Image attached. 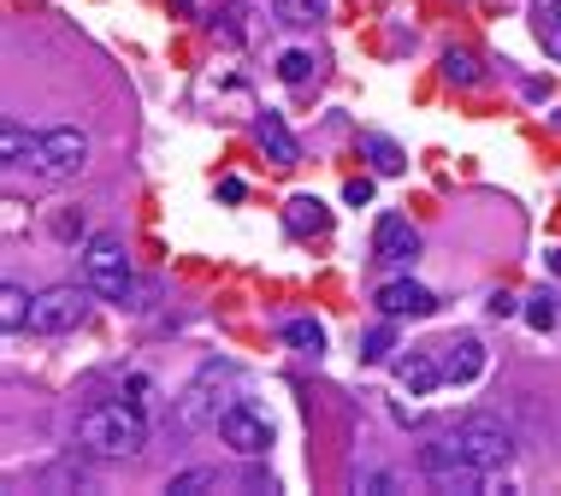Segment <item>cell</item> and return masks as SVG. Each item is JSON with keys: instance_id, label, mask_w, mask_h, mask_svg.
<instances>
[{"instance_id": "cell-1", "label": "cell", "mask_w": 561, "mask_h": 496, "mask_svg": "<svg viewBox=\"0 0 561 496\" xmlns=\"http://www.w3.org/2000/svg\"><path fill=\"white\" fill-rule=\"evenodd\" d=\"M0 154H7V172H24V166H31L36 178L65 184V178H77V172L89 166V130H77V125H53V130L7 125Z\"/></svg>"}, {"instance_id": "cell-2", "label": "cell", "mask_w": 561, "mask_h": 496, "mask_svg": "<svg viewBox=\"0 0 561 496\" xmlns=\"http://www.w3.org/2000/svg\"><path fill=\"white\" fill-rule=\"evenodd\" d=\"M77 444L100 461H131L148 449V420H142L136 402H95L77 420Z\"/></svg>"}, {"instance_id": "cell-3", "label": "cell", "mask_w": 561, "mask_h": 496, "mask_svg": "<svg viewBox=\"0 0 561 496\" xmlns=\"http://www.w3.org/2000/svg\"><path fill=\"white\" fill-rule=\"evenodd\" d=\"M83 284H89L100 302H112V308H142L124 237H112V231H95V237L83 243Z\"/></svg>"}, {"instance_id": "cell-4", "label": "cell", "mask_w": 561, "mask_h": 496, "mask_svg": "<svg viewBox=\"0 0 561 496\" xmlns=\"http://www.w3.org/2000/svg\"><path fill=\"white\" fill-rule=\"evenodd\" d=\"M420 473H426L438 491H462V496H485V485H491V473H485L479 461H467L455 437L420 444Z\"/></svg>"}, {"instance_id": "cell-5", "label": "cell", "mask_w": 561, "mask_h": 496, "mask_svg": "<svg viewBox=\"0 0 561 496\" xmlns=\"http://www.w3.org/2000/svg\"><path fill=\"white\" fill-rule=\"evenodd\" d=\"M83 319H89V284H83V290L60 284V290H48V296L31 302L24 331H31V338H65V331L83 326Z\"/></svg>"}, {"instance_id": "cell-6", "label": "cell", "mask_w": 561, "mask_h": 496, "mask_svg": "<svg viewBox=\"0 0 561 496\" xmlns=\"http://www.w3.org/2000/svg\"><path fill=\"white\" fill-rule=\"evenodd\" d=\"M450 437L462 444V456H467V461H479L491 479H497V473H509V461H514V437L502 432L491 414H467Z\"/></svg>"}, {"instance_id": "cell-7", "label": "cell", "mask_w": 561, "mask_h": 496, "mask_svg": "<svg viewBox=\"0 0 561 496\" xmlns=\"http://www.w3.org/2000/svg\"><path fill=\"white\" fill-rule=\"evenodd\" d=\"M213 432H219V444H231V456H242V461H254V456H266V449H272V420L249 397H237L231 408H225Z\"/></svg>"}, {"instance_id": "cell-8", "label": "cell", "mask_w": 561, "mask_h": 496, "mask_svg": "<svg viewBox=\"0 0 561 496\" xmlns=\"http://www.w3.org/2000/svg\"><path fill=\"white\" fill-rule=\"evenodd\" d=\"M219 378H231V367H219V361H207V367L195 373V385L183 390V402H178V420L190 432H201V426H219V414L231 402H213V385H219Z\"/></svg>"}, {"instance_id": "cell-9", "label": "cell", "mask_w": 561, "mask_h": 496, "mask_svg": "<svg viewBox=\"0 0 561 496\" xmlns=\"http://www.w3.org/2000/svg\"><path fill=\"white\" fill-rule=\"evenodd\" d=\"M379 314L384 319H426L431 308H438V296H431L426 284H414V279H391V284H379Z\"/></svg>"}, {"instance_id": "cell-10", "label": "cell", "mask_w": 561, "mask_h": 496, "mask_svg": "<svg viewBox=\"0 0 561 496\" xmlns=\"http://www.w3.org/2000/svg\"><path fill=\"white\" fill-rule=\"evenodd\" d=\"M372 255L391 260V267H408V260L420 255V231H414L402 213H384L379 225H372Z\"/></svg>"}, {"instance_id": "cell-11", "label": "cell", "mask_w": 561, "mask_h": 496, "mask_svg": "<svg viewBox=\"0 0 561 496\" xmlns=\"http://www.w3.org/2000/svg\"><path fill=\"white\" fill-rule=\"evenodd\" d=\"M254 142L266 149L272 166H296V160H301L296 137H290V125H284V113H261V119H254Z\"/></svg>"}, {"instance_id": "cell-12", "label": "cell", "mask_w": 561, "mask_h": 496, "mask_svg": "<svg viewBox=\"0 0 561 496\" xmlns=\"http://www.w3.org/2000/svg\"><path fill=\"white\" fill-rule=\"evenodd\" d=\"M396 385L408 390V397H431V390L443 385V367L426 355V349H408V355L396 361Z\"/></svg>"}, {"instance_id": "cell-13", "label": "cell", "mask_w": 561, "mask_h": 496, "mask_svg": "<svg viewBox=\"0 0 561 496\" xmlns=\"http://www.w3.org/2000/svg\"><path fill=\"white\" fill-rule=\"evenodd\" d=\"M443 385H473L485 373V343L479 338H462V343H443Z\"/></svg>"}, {"instance_id": "cell-14", "label": "cell", "mask_w": 561, "mask_h": 496, "mask_svg": "<svg viewBox=\"0 0 561 496\" xmlns=\"http://www.w3.org/2000/svg\"><path fill=\"white\" fill-rule=\"evenodd\" d=\"M284 225H290V237H325V231H331V213H325L320 196H290Z\"/></svg>"}, {"instance_id": "cell-15", "label": "cell", "mask_w": 561, "mask_h": 496, "mask_svg": "<svg viewBox=\"0 0 561 496\" xmlns=\"http://www.w3.org/2000/svg\"><path fill=\"white\" fill-rule=\"evenodd\" d=\"M361 154L372 160L379 178H402V172H408V154H402L391 137H379V130H367V137H361Z\"/></svg>"}, {"instance_id": "cell-16", "label": "cell", "mask_w": 561, "mask_h": 496, "mask_svg": "<svg viewBox=\"0 0 561 496\" xmlns=\"http://www.w3.org/2000/svg\"><path fill=\"white\" fill-rule=\"evenodd\" d=\"M532 31L550 48V60H561V0H532Z\"/></svg>"}, {"instance_id": "cell-17", "label": "cell", "mask_w": 561, "mask_h": 496, "mask_svg": "<svg viewBox=\"0 0 561 496\" xmlns=\"http://www.w3.org/2000/svg\"><path fill=\"white\" fill-rule=\"evenodd\" d=\"M272 12H278V24H290V31H308V24L325 19V0H272Z\"/></svg>"}, {"instance_id": "cell-18", "label": "cell", "mask_w": 561, "mask_h": 496, "mask_svg": "<svg viewBox=\"0 0 561 496\" xmlns=\"http://www.w3.org/2000/svg\"><path fill=\"white\" fill-rule=\"evenodd\" d=\"M284 343L301 349V355H320V349H325V326H320V319H284Z\"/></svg>"}, {"instance_id": "cell-19", "label": "cell", "mask_w": 561, "mask_h": 496, "mask_svg": "<svg viewBox=\"0 0 561 496\" xmlns=\"http://www.w3.org/2000/svg\"><path fill=\"white\" fill-rule=\"evenodd\" d=\"M443 78H450L455 90H473V83H479L485 71H479V60H473L467 48H450V54H443Z\"/></svg>"}, {"instance_id": "cell-20", "label": "cell", "mask_w": 561, "mask_h": 496, "mask_svg": "<svg viewBox=\"0 0 561 496\" xmlns=\"http://www.w3.org/2000/svg\"><path fill=\"white\" fill-rule=\"evenodd\" d=\"M24 319H31V296H24L19 284H7V290H0V326L24 331Z\"/></svg>"}, {"instance_id": "cell-21", "label": "cell", "mask_w": 561, "mask_h": 496, "mask_svg": "<svg viewBox=\"0 0 561 496\" xmlns=\"http://www.w3.org/2000/svg\"><path fill=\"white\" fill-rule=\"evenodd\" d=\"M521 319H526L532 331H550L556 319H561V308H556V296H550V290H538V296H526V308H521Z\"/></svg>"}, {"instance_id": "cell-22", "label": "cell", "mask_w": 561, "mask_h": 496, "mask_svg": "<svg viewBox=\"0 0 561 496\" xmlns=\"http://www.w3.org/2000/svg\"><path fill=\"white\" fill-rule=\"evenodd\" d=\"M391 349H396V331H391V319H384V326H372L361 338V361H367V367H379V361H391Z\"/></svg>"}, {"instance_id": "cell-23", "label": "cell", "mask_w": 561, "mask_h": 496, "mask_svg": "<svg viewBox=\"0 0 561 496\" xmlns=\"http://www.w3.org/2000/svg\"><path fill=\"white\" fill-rule=\"evenodd\" d=\"M166 491H171V496H201V491H219V473H213V467H190V473H178Z\"/></svg>"}, {"instance_id": "cell-24", "label": "cell", "mask_w": 561, "mask_h": 496, "mask_svg": "<svg viewBox=\"0 0 561 496\" xmlns=\"http://www.w3.org/2000/svg\"><path fill=\"white\" fill-rule=\"evenodd\" d=\"M313 71H320V66H313V54H301V48H290V54L278 60V78L290 83V90H301V83H308Z\"/></svg>"}, {"instance_id": "cell-25", "label": "cell", "mask_w": 561, "mask_h": 496, "mask_svg": "<svg viewBox=\"0 0 561 496\" xmlns=\"http://www.w3.org/2000/svg\"><path fill=\"white\" fill-rule=\"evenodd\" d=\"M53 237H60L65 248H77V243H89L95 231L83 225V213H71V208H65V213H53Z\"/></svg>"}, {"instance_id": "cell-26", "label": "cell", "mask_w": 561, "mask_h": 496, "mask_svg": "<svg viewBox=\"0 0 561 496\" xmlns=\"http://www.w3.org/2000/svg\"><path fill=\"white\" fill-rule=\"evenodd\" d=\"M124 402L154 408V378H148V373H131V378H124Z\"/></svg>"}, {"instance_id": "cell-27", "label": "cell", "mask_w": 561, "mask_h": 496, "mask_svg": "<svg viewBox=\"0 0 561 496\" xmlns=\"http://www.w3.org/2000/svg\"><path fill=\"white\" fill-rule=\"evenodd\" d=\"M343 201H349V208H367V201H372V178H349V184H343Z\"/></svg>"}, {"instance_id": "cell-28", "label": "cell", "mask_w": 561, "mask_h": 496, "mask_svg": "<svg viewBox=\"0 0 561 496\" xmlns=\"http://www.w3.org/2000/svg\"><path fill=\"white\" fill-rule=\"evenodd\" d=\"M491 314H497V319H509V314H521V302H514V296H502V290H497V296H491Z\"/></svg>"}, {"instance_id": "cell-29", "label": "cell", "mask_w": 561, "mask_h": 496, "mask_svg": "<svg viewBox=\"0 0 561 496\" xmlns=\"http://www.w3.org/2000/svg\"><path fill=\"white\" fill-rule=\"evenodd\" d=\"M550 272H556V279H561V248H556V255H550Z\"/></svg>"}, {"instance_id": "cell-30", "label": "cell", "mask_w": 561, "mask_h": 496, "mask_svg": "<svg viewBox=\"0 0 561 496\" xmlns=\"http://www.w3.org/2000/svg\"><path fill=\"white\" fill-rule=\"evenodd\" d=\"M178 12H195V0H178Z\"/></svg>"}, {"instance_id": "cell-31", "label": "cell", "mask_w": 561, "mask_h": 496, "mask_svg": "<svg viewBox=\"0 0 561 496\" xmlns=\"http://www.w3.org/2000/svg\"><path fill=\"white\" fill-rule=\"evenodd\" d=\"M556 125H561V113H556Z\"/></svg>"}]
</instances>
